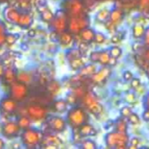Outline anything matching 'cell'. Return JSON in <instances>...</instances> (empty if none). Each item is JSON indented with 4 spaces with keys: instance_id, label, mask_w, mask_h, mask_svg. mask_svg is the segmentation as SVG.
<instances>
[{
    "instance_id": "obj_3",
    "label": "cell",
    "mask_w": 149,
    "mask_h": 149,
    "mask_svg": "<svg viewBox=\"0 0 149 149\" xmlns=\"http://www.w3.org/2000/svg\"><path fill=\"white\" fill-rule=\"evenodd\" d=\"M129 140L127 133H120L117 131L110 132L105 136V143L108 148H128Z\"/></svg>"
},
{
    "instance_id": "obj_14",
    "label": "cell",
    "mask_w": 149,
    "mask_h": 149,
    "mask_svg": "<svg viewBox=\"0 0 149 149\" xmlns=\"http://www.w3.org/2000/svg\"><path fill=\"white\" fill-rule=\"evenodd\" d=\"M123 18H124V12L122 11V10L119 8H114L111 10L109 18L105 24L109 31H114L117 25L122 21Z\"/></svg>"
},
{
    "instance_id": "obj_48",
    "label": "cell",
    "mask_w": 149,
    "mask_h": 149,
    "mask_svg": "<svg viewBox=\"0 0 149 149\" xmlns=\"http://www.w3.org/2000/svg\"><path fill=\"white\" fill-rule=\"evenodd\" d=\"M140 143H141V141L137 137H133L131 140H129V144L131 145L132 148H137L140 145Z\"/></svg>"
},
{
    "instance_id": "obj_32",
    "label": "cell",
    "mask_w": 149,
    "mask_h": 149,
    "mask_svg": "<svg viewBox=\"0 0 149 149\" xmlns=\"http://www.w3.org/2000/svg\"><path fill=\"white\" fill-rule=\"evenodd\" d=\"M18 5V8L22 10L30 11L31 9V5L33 0H16Z\"/></svg>"
},
{
    "instance_id": "obj_12",
    "label": "cell",
    "mask_w": 149,
    "mask_h": 149,
    "mask_svg": "<svg viewBox=\"0 0 149 149\" xmlns=\"http://www.w3.org/2000/svg\"><path fill=\"white\" fill-rule=\"evenodd\" d=\"M48 128H50L51 131L56 133V134H61L65 131L67 127L66 120L58 115H52L48 116L45 120Z\"/></svg>"
},
{
    "instance_id": "obj_23",
    "label": "cell",
    "mask_w": 149,
    "mask_h": 149,
    "mask_svg": "<svg viewBox=\"0 0 149 149\" xmlns=\"http://www.w3.org/2000/svg\"><path fill=\"white\" fill-rule=\"evenodd\" d=\"M113 127H114V131L120 133H127V128H128L127 120L120 116L113 122Z\"/></svg>"
},
{
    "instance_id": "obj_42",
    "label": "cell",
    "mask_w": 149,
    "mask_h": 149,
    "mask_svg": "<svg viewBox=\"0 0 149 149\" xmlns=\"http://www.w3.org/2000/svg\"><path fill=\"white\" fill-rule=\"evenodd\" d=\"M100 51H93L90 53L89 59L92 63L98 64L99 63V58H100Z\"/></svg>"
},
{
    "instance_id": "obj_33",
    "label": "cell",
    "mask_w": 149,
    "mask_h": 149,
    "mask_svg": "<svg viewBox=\"0 0 149 149\" xmlns=\"http://www.w3.org/2000/svg\"><path fill=\"white\" fill-rule=\"evenodd\" d=\"M65 56H66L67 60L70 61V60H72L74 58L82 57V52L79 49H71L66 52Z\"/></svg>"
},
{
    "instance_id": "obj_49",
    "label": "cell",
    "mask_w": 149,
    "mask_h": 149,
    "mask_svg": "<svg viewBox=\"0 0 149 149\" xmlns=\"http://www.w3.org/2000/svg\"><path fill=\"white\" fill-rule=\"evenodd\" d=\"M122 76H123V79H124L126 81H130V80L134 78V74H133L132 72H130V71H125V72H123Z\"/></svg>"
},
{
    "instance_id": "obj_16",
    "label": "cell",
    "mask_w": 149,
    "mask_h": 149,
    "mask_svg": "<svg viewBox=\"0 0 149 149\" xmlns=\"http://www.w3.org/2000/svg\"><path fill=\"white\" fill-rule=\"evenodd\" d=\"M62 143V141L54 134H44L41 146L45 148H57L59 144Z\"/></svg>"
},
{
    "instance_id": "obj_21",
    "label": "cell",
    "mask_w": 149,
    "mask_h": 149,
    "mask_svg": "<svg viewBox=\"0 0 149 149\" xmlns=\"http://www.w3.org/2000/svg\"><path fill=\"white\" fill-rule=\"evenodd\" d=\"M68 106L69 105L67 101L64 99L57 100L52 105V110L57 113H64L65 112H66L68 110Z\"/></svg>"
},
{
    "instance_id": "obj_29",
    "label": "cell",
    "mask_w": 149,
    "mask_h": 149,
    "mask_svg": "<svg viewBox=\"0 0 149 149\" xmlns=\"http://www.w3.org/2000/svg\"><path fill=\"white\" fill-rule=\"evenodd\" d=\"M17 80L28 85L32 80V76L28 72H20L17 73Z\"/></svg>"
},
{
    "instance_id": "obj_31",
    "label": "cell",
    "mask_w": 149,
    "mask_h": 149,
    "mask_svg": "<svg viewBox=\"0 0 149 149\" xmlns=\"http://www.w3.org/2000/svg\"><path fill=\"white\" fill-rule=\"evenodd\" d=\"M111 58L110 53L108 50H102L100 52V58H99V63L101 65H108L109 60Z\"/></svg>"
},
{
    "instance_id": "obj_54",
    "label": "cell",
    "mask_w": 149,
    "mask_h": 149,
    "mask_svg": "<svg viewBox=\"0 0 149 149\" xmlns=\"http://www.w3.org/2000/svg\"><path fill=\"white\" fill-rule=\"evenodd\" d=\"M147 75H148V77L149 78V66L148 67V69H147Z\"/></svg>"
},
{
    "instance_id": "obj_36",
    "label": "cell",
    "mask_w": 149,
    "mask_h": 149,
    "mask_svg": "<svg viewBox=\"0 0 149 149\" xmlns=\"http://www.w3.org/2000/svg\"><path fill=\"white\" fill-rule=\"evenodd\" d=\"M18 38H19L18 34L7 32V34L5 36V42H4V44H6L7 45H13L17 41Z\"/></svg>"
},
{
    "instance_id": "obj_17",
    "label": "cell",
    "mask_w": 149,
    "mask_h": 149,
    "mask_svg": "<svg viewBox=\"0 0 149 149\" xmlns=\"http://www.w3.org/2000/svg\"><path fill=\"white\" fill-rule=\"evenodd\" d=\"M75 131H77V134L80 138H82V139L92 137V136H95L97 134L96 128L92 124H90L89 122H86V123L83 124L81 127H79Z\"/></svg>"
},
{
    "instance_id": "obj_2",
    "label": "cell",
    "mask_w": 149,
    "mask_h": 149,
    "mask_svg": "<svg viewBox=\"0 0 149 149\" xmlns=\"http://www.w3.org/2000/svg\"><path fill=\"white\" fill-rule=\"evenodd\" d=\"M20 140L23 146L26 148H36L40 146L44 133L34 127H28L20 133Z\"/></svg>"
},
{
    "instance_id": "obj_18",
    "label": "cell",
    "mask_w": 149,
    "mask_h": 149,
    "mask_svg": "<svg viewBox=\"0 0 149 149\" xmlns=\"http://www.w3.org/2000/svg\"><path fill=\"white\" fill-rule=\"evenodd\" d=\"M95 31L93 28H90L89 26L86 28H84L78 35L79 36L81 41L83 43H86L87 45L91 44L94 40V36H95Z\"/></svg>"
},
{
    "instance_id": "obj_39",
    "label": "cell",
    "mask_w": 149,
    "mask_h": 149,
    "mask_svg": "<svg viewBox=\"0 0 149 149\" xmlns=\"http://www.w3.org/2000/svg\"><path fill=\"white\" fill-rule=\"evenodd\" d=\"M127 122L131 125H138L141 120L140 116L136 113H134V112H132V113L127 118Z\"/></svg>"
},
{
    "instance_id": "obj_38",
    "label": "cell",
    "mask_w": 149,
    "mask_h": 149,
    "mask_svg": "<svg viewBox=\"0 0 149 149\" xmlns=\"http://www.w3.org/2000/svg\"><path fill=\"white\" fill-rule=\"evenodd\" d=\"M34 3H35V6L38 13L45 10L46 8H48L46 0H34Z\"/></svg>"
},
{
    "instance_id": "obj_4",
    "label": "cell",
    "mask_w": 149,
    "mask_h": 149,
    "mask_svg": "<svg viewBox=\"0 0 149 149\" xmlns=\"http://www.w3.org/2000/svg\"><path fill=\"white\" fill-rule=\"evenodd\" d=\"M80 100L82 101L83 107L91 114L97 116L103 112V106L93 93L86 92Z\"/></svg>"
},
{
    "instance_id": "obj_50",
    "label": "cell",
    "mask_w": 149,
    "mask_h": 149,
    "mask_svg": "<svg viewBox=\"0 0 149 149\" xmlns=\"http://www.w3.org/2000/svg\"><path fill=\"white\" fill-rule=\"evenodd\" d=\"M142 38L144 40V44L149 47V26L145 29V33H144V36Z\"/></svg>"
},
{
    "instance_id": "obj_52",
    "label": "cell",
    "mask_w": 149,
    "mask_h": 149,
    "mask_svg": "<svg viewBox=\"0 0 149 149\" xmlns=\"http://www.w3.org/2000/svg\"><path fill=\"white\" fill-rule=\"evenodd\" d=\"M5 148V142L3 138H0V149H3Z\"/></svg>"
},
{
    "instance_id": "obj_8",
    "label": "cell",
    "mask_w": 149,
    "mask_h": 149,
    "mask_svg": "<svg viewBox=\"0 0 149 149\" xmlns=\"http://www.w3.org/2000/svg\"><path fill=\"white\" fill-rule=\"evenodd\" d=\"M90 25V18L85 14L78 17H68L67 31L72 34L78 35L84 28H86Z\"/></svg>"
},
{
    "instance_id": "obj_7",
    "label": "cell",
    "mask_w": 149,
    "mask_h": 149,
    "mask_svg": "<svg viewBox=\"0 0 149 149\" xmlns=\"http://www.w3.org/2000/svg\"><path fill=\"white\" fill-rule=\"evenodd\" d=\"M68 17H69L62 9L58 10L54 13L53 19L51 21V23H49L52 31L55 34H59L62 31H66L68 24Z\"/></svg>"
},
{
    "instance_id": "obj_40",
    "label": "cell",
    "mask_w": 149,
    "mask_h": 149,
    "mask_svg": "<svg viewBox=\"0 0 149 149\" xmlns=\"http://www.w3.org/2000/svg\"><path fill=\"white\" fill-rule=\"evenodd\" d=\"M107 40V36L102 33V32H100V31H96L95 32V36H94V40L93 42L98 44V45H101L103 43H105Z\"/></svg>"
},
{
    "instance_id": "obj_9",
    "label": "cell",
    "mask_w": 149,
    "mask_h": 149,
    "mask_svg": "<svg viewBox=\"0 0 149 149\" xmlns=\"http://www.w3.org/2000/svg\"><path fill=\"white\" fill-rule=\"evenodd\" d=\"M26 115L32 122H41L48 117V109L38 103H32L26 107Z\"/></svg>"
},
{
    "instance_id": "obj_27",
    "label": "cell",
    "mask_w": 149,
    "mask_h": 149,
    "mask_svg": "<svg viewBox=\"0 0 149 149\" xmlns=\"http://www.w3.org/2000/svg\"><path fill=\"white\" fill-rule=\"evenodd\" d=\"M16 122L17 123L18 127H20L21 130H24V129H26V128H28V127H31L32 121H31V119L25 114V115H21V116H19V117L17 119V121H16Z\"/></svg>"
},
{
    "instance_id": "obj_6",
    "label": "cell",
    "mask_w": 149,
    "mask_h": 149,
    "mask_svg": "<svg viewBox=\"0 0 149 149\" xmlns=\"http://www.w3.org/2000/svg\"><path fill=\"white\" fill-rule=\"evenodd\" d=\"M29 94L28 85L22 83L18 80H15L9 85V96L16 101H24Z\"/></svg>"
},
{
    "instance_id": "obj_25",
    "label": "cell",
    "mask_w": 149,
    "mask_h": 149,
    "mask_svg": "<svg viewBox=\"0 0 149 149\" xmlns=\"http://www.w3.org/2000/svg\"><path fill=\"white\" fill-rule=\"evenodd\" d=\"M145 26L142 24H135L132 28V33L134 38L141 39L143 38L145 33Z\"/></svg>"
},
{
    "instance_id": "obj_11",
    "label": "cell",
    "mask_w": 149,
    "mask_h": 149,
    "mask_svg": "<svg viewBox=\"0 0 149 149\" xmlns=\"http://www.w3.org/2000/svg\"><path fill=\"white\" fill-rule=\"evenodd\" d=\"M21 131L22 130L18 127L17 123L12 120L4 121L1 125V127H0V132H1L2 136L8 140L17 138L20 135Z\"/></svg>"
},
{
    "instance_id": "obj_34",
    "label": "cell",
    "mask_w": 149,
    "mask_h": 149,
    "mask_svg": "<svg viewBox=\"0 0 149 149\" xmlns=\"http://www.w3.org/2000/svg\"><path fill=\"white\" fill-rule=\"evenodd\" d=\"M6 34H7V27L4 22L0 19V47H2L4 45Z\"/></svg>"
},
{
    "instance_id": "obj_19",
    "label": "cell",
    "mask_w": 149,
    "mask_h": 149,
    "mask_svg": "<svg viewBox=\"0 0 149 149\" xmlns=\"http://www.w3.org/2000/svg\"><path fill=\"white\" fill-rule=\"evenodd\" d=\"M57 37H58V41L64 47H67L72 45L74 41V35L69 32L67 30L65 31H62L59 34H57Z\"/></svg>"
},
{
    "instance_id": "obj_15",
    "label": "cell",
    "mask_w": 149,
    "mask_h": 149,
    "mask_svg": "<svg viewBox=\"0 0 149 149\" xmlns=\"http://www.w3.org/2000/svg\"><path fill=\"white\" fill-rule=\"evenodd\" d=\"M112 70H111V66L109 65H102V67L100 70H97L90 78H91V81L93 84H102L104 83L111 75Z\"/></svg>"
},
{
    "instance_id": "obj_1",
    "label": "cell",
    "mask_w": 149,
    "mask_h": 149,
    "mask_svg": "<svg viewBox=\"0 0 149 149\" xmlns=\"http://www.w3.org/2000/svg\"><path fill=\"white\" fill-rule=\"evenodd\" d=\"M89 119L90 117L88 112L83 107L73 106L72 108L67 110L65 120L67 125L75 131L83 124L88 122Z\"/></svg>"
},
{
    "instance_id": "obj_51",
    "label": "cell",
    "mask_w": 149,
    "mask_h": 149,
    "mask_svg": "<svg viewBox=\"0 0 149 149\" xmlns=\"http://www.w3.org/2000/svg\"><path fill=\"white\" fill-rule=\"evenodd\" d=\"M3 72H4V66L2 64H0V78H3Z\"/></svg>"
},
{
    "instance_id": "obj_5",
    "label": "cell",
    "mask_w": 149,
    "mask_h": 149,
    "mask_svg": "<svg viewBox=\"0 0 149 149\" xmlns=\"http://www.w3.org/2000/svg\"><path fill=\"white\" fill-rule=\"evenodd\" d=\"M61 9L69 17L86 14L84 3L81 0H64L61 3Z\"/></svg>"
},
{
    "instance_id": "obj_41",
    "label": "cell",
    "mask_w": 149,
    "mask_h": 149,
    "mask_svg": "<svg viewBox=\"0 0 149 149\" xmlns=\"http://www.w3.org/2000/svg\"><path fill=\"white\" fill-rule=\"evenodd\" d=\"M132 108L129 107V106H125V107H123L121 109H120V116L121 117H123V118H127L131 113H132Z\"/></svg>"
},
{
    "instance_id": "obj_22",
    "label": "cell",
    "mask_w": 149,
    "mask_h": 149,
    "mask_svg": "<svg viewBox=\"0 0 149 149\" xmlns=\"http://www.w3.org/2000/svg\"><path fill=\"white\" fill-rule=\"evenodd\" d=\"M97 71V66L95 65L94 63L89 64V65H85L82 66L78 72H79V77H91L95 72Z\"/></svg>"
},
{
    "instance_id": "obj_53",
    "label": "cell",
    "mask_w": 149,
    "mask_h": 149,
    "mask_svg": "<svg viewBox=\"0 0 149 149\" xmlns=\"http://www.w3.org/2000/svg\"><path fill=\"white\" fill-rule=\"evenodd\" d=\"M9 0H0V4L1 3H6V2H8Z\"/></svg>"
},
{
    "instance_id": "obj_37",
    "label": "cell",
    "mask_w": 149,
    "mask_h": 149,
    "mask_svg": "<svg viewBox=\"0 0 149 149\" xmlns=\"http://www.w3.org/2000/svg\"><path fill=\"white\" fill-rule=\"evenodd\" d=\"M108 51H109L110 56L116 59H118L122 55V49L117 45H113L112 47H110L108 49Z\"/></svg>"
},
{
    "instance_id": "obj_13",
    "label": "cell",
    "mask_w": 149,
    "mask_h": 149,
    "mask_svg": "<svg viewBox=\"0 0 149 149\" xmlns=\"http://www.w3.org/2000/svg\"><path fill=\"white\" fill-rule=\"evenodd\" d=\"M18 109V102L10 96L4 97L0 100V113L6 116H11Z\"/></svg>"
},
{
    "instance_id": "obj_10",
    "label": "cell",
    "mask_w": 149,
    "mask_h": 149,
    "mask_svg": "<svg viewBox=\"0 0 149 149\" xmlns=\"http://www.w3.org/2000/svg\"><path fill=\"white\" fill-rule=\"evenodd\" d=\"M24 10H20L18 7H15V6H7L3 9V19L13 25H17L18 26L23 14H24Z\"/></svg>"
},
{
    "instance_id": "obj_46",
    "label": "cell",
    "mask_w": 149,
    "mask_h": 149,
    "mask_svg": "<svg viewBox=\"0 0 149 149\" xmlns=\"http://www.w3.org/2000/svg\"><path fill=\"white\" fill-rule=\"evenodd\" d=\"M125 100L128 103H134L136 100V96L134 93H127L125 95Z\"/></svg>"
},
{
    "instance_id": "obj_28",
    "label": "cell",
    "mask_w": 149,
    "mask_h": 149,
    "mask_svg": "<svg viewBox=\"0 0 149 149\" xmlns=\"http://www.w3.org/2000/svg\"><path fill=\"white\" fill-rule=\"evenodd\" d=\"M39 16H40V18L43 22L46 23V24H49L51 23V21L53 19V17H54V13L50 10V8H46L45 10H42L41 12H39Z\"/></svg>"
},
{
    "instance_id": "obj_47",
    "label": "cell",
    "mask_w": 149,
    "mask_h": 149,
    "mask_svg": "<svg viewBox=\"0 0 149 149\" xmlns=\"http://www.w3.org/2000/svg\"><path fill=\"white\" fill-rule=\"evenodd\" d=\"M122 38H123V36H122L120 33H115V34L112 37L111 41H112V43H113V44H118V43H120V42L122 40Z\"/></svg>"
},
{
    "instance_id": "obj_43",
    "label": "cell",
    "mask_w": 149,
    "mask_h": 149,
    "mask_svg": "<svg viewBox=\"0 0 149 149\" xmlns=\"http://www.w3.org/2000/svg\"><path fill=\"white\" fill-rule=\"evenodd\" d=\"M143 108H144L143 112L148 113L149 114V92L143 98Z\"/></svg>"
},
{
    "instance_id": "obj_24",
    "label": "cell",
    "mask_w": 149,
    "mask_h": 149,
    "mask_svg": "<svg viewBox=\"0 0 149 149\" xmlns=\"http://www.w3.org/2000/svg\"><path fill=\"white\" fill-rule=\"evenodd\" d=\"M110 11H111V10H109L107 8H103V9L100 10L95 16L96 21L100 24H106L109 18Z\"/></svg>"
},
{
    "instance_id": "obj_20",
    "label": "cell",
    "mask_w": 149,
    "mask_h": 149,
    "mask_svg": "<svg viewBox=\"0 0 149 149\" xmlns=\"http://www.w3.org/2000/svg\"><path fill=\"white\" fill-rule=\"evenodd\" d=\"M17 71L14 67L12 66H8L6 68H4V72L3 75V80L10 85V83H12L13 81L17 80Z\"/></svg>"
},
{
    "instance_id": "obj_44",
    "label": "cell",
    "mask_w": 149,
    "mask_h": 149,
    "mask_svg": "<svg viewBox=\"0 0 149 149\" xmlns=\"http://www.w3.org/2000/svg\"><path fill=\"white\" fill-rule=\"evenodd\" d=\"M130 85H131V87L134 88V89H136V88H139L141 85V81L139 78H133L131 80H130Z\"/></svg>"
},
{
    "instance_id": "obj_26",
    "label": "cell",
    "mask_w": 149,
    "mask_h": 149,
    "mask_svg": "<svg viewBox=\"0 0 149 149\" xmlns=\"http://www.w3.org/2000/svg\"><path fill=\"white\" fill-rule=\"evenodd\" d=\"M61 88V86L58 81L57 80H51L46 86V89L48 93L52 95H56L59 93Z\"/></svg>"
},
{
    "instance_id": "obj_30",
    "label": "cell",
    "mask_w": 149,
    "mask_h": 149,
    "mask_svg": "<svg viewBox=\"0 0 149 149\" xmlns=\"http://www.w3.org/2000/svg\"><path fill=\"white\" fill-rule=\"evenodd\" d=\"M68 63H69V65H70L71 69L73 70V71H79L82 66L85 65V62H84L82 57H79V58H74L72 60H70V61H68Z\"/></svg>"
},
{
    "instance_id": "obj_45",
    "label": "cell",
    "mask_w": 149,
    "mask_h": 149,
    "mask_svg": "<svg viewBox=\"0 0 149 149\" xmlns=\"http://www.w3.org/2000/svg\"><path fill=\"white\" fill-rule=\"evenodd\" d=\"M65 100L67 101V103H68V105H74L76 102H77V100H78V98L72 93H70V94H68L67 95V97H66V99H65Z\"/></svg>"
},
{
    "instance_id": "obj_35",
    "label": "cell",
    "mask_w": 149,
    "mask_h": 149,
    "mask_svg": "<svg viewBox=\"0 0 149 149\" xmlns=\"http://www.w3.org/2000/svg\"><path fill=\"white\" fill-rule=\"evenodd\" d=\"M79 147L83 149H96L97 148V144L93 140L85 139L81 141V144Z\"/></svg>"
}]
</instances>
